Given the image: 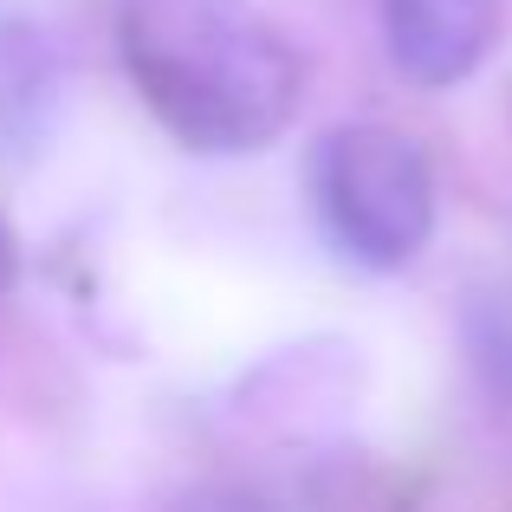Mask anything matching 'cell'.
Here are the masks:
<instances>
[{
    "label": "cell",
    "mask_w": 512,
    "mask_h": 512,
    "mask_svg": "<svg viewBox=\"0 0 512 512\" xmlns=\"http://www.w3.org/2000/svg\"><path fill=\"white\" fill-rule=\"evenodd\" d=\"M52 52L39 46L33 26L0 20V137H26V130L46 124L52 111Z\"/></svg>",
    "instance_id": "4"
},
{
    "label": "cell",
    "mask_w": 512,
    "mask_h": 512,
    "mask_svg": "<svg viewBox=\"0 0 512 512\" xmlns=\"http://www.w3.org/2000/svg\"><path fill=\"white\" fill-rule=\"evenodd\" d=\"M13 279H20V247H13V227L0 221V299L13 292Z\"/></svg>",
    "instance_id": "6"
},
{
    "label": "cell",
    "mask_w": 512,
    "mask_h": 512,
    "mask_svg": "<svg viewBox=\"0 0 512 512\" xmlns=\"http://www.w3.org/2000/svg\"><path fill=\"white\" fill-rule=\"evenodd\" d=\"M182 512H273L260 500V493H240V487H208V493H195Z\"/></svg>",
    "instance_id": "5"
},
{
    "label": "cell",
    "mask_w": 512,
    "mask_h": 512,
    "mask_svg": "<svg viewBox=\"0 0 512 512\" xmlns=\"http://www.w3.org/2000/svg\"><path fill=\"white\" fill-rule=\"evenodd\" d=\"M117 52L175 143L253 156L286 137L305 59L253 0H117Z\"/></svg>",
    "instance_id": "1"
},
{
    "label": "cell",
    "mask_w": 512,
    "mask_h": 512,
    "mask_svg": "<svg viewBox=\"0 0 512 512\" xmlns=\"http://www.w3.org/2000/svg\"><path fill=\"white\" fill-rule=\"evenodd\" d=\"M312 201L357 266H409L435 234V169L396 124H338L312 150Z\"/></svg>",
    "instance_id": "2"
},
{
    "label": "cell",
    "mask_w": 512,
    "mask_h": 512,
    "mask_svg": "<svg viewBox=\"0 0 512 512\" xmlns=\"http://www.w3.org/2000/svg\"><path fill=\"white\" fill-rule=\"evenodd\" d=\"M396 72L422 91H448L493 59L506 0H376Z\"/></svg>",
    "instance_id": "3"
}]
</instances>
